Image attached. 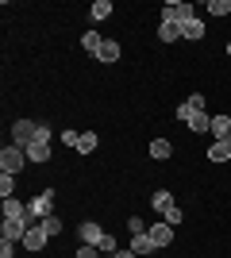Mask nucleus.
Listing matches in <instances>:
<instances>
[{
	"label": "nucleus",
	"mask_w": 231,
	"mask_h": 258,
	"mask_svg": "<svg viewBox=\"0 0 231 258\" xmlns=\"http://www.w3.org/2000/svg\"><path fill=\"white\" fill-rule=\"evenodd\" d=\"M223 50H227V58H231V39H227V43H223Z\"/></svg>",
	"instance_id": "34"
},
{
	"label": "nucleus",
	"mask_w": 231,
	"mask_h": 258,
	"mask_svg": "<svg viewBox=\"0 0 231 258\" xmlns=\"http://www.w3.org/2000/svg\"><path fill=\"white\" fill-rule=\"evenodd\" d=\"M23 151H27V162H39V166H43V162H50V139L39 135V139H35L31 147H23Z\"/></svg>",
	"instance_id": "8"
},
{
	"label": "nucleus",
	"mask_w": 231,
	"mask_h": 258,
	"mask_svg": "<svg viewBox=\"0 0 231 258\" xmlns=\"http://www.w3.org/2000/svg\"><path fill=\"white\" fill-rule=\"evenodd\" d=\"M189 20H197V12H193V4H181V0H166L162 4V23H189Z\"/></svg>",
	"instance_id": "1"
},
{
	"label": "nucleus",
	"mask_w": 231,
	"mask_h": 258,
	"mask_svg": "<svg viewBox=\"0 0 231 258\" xmlns=\"http://www.w3.org/2000/svg\"><path fill=\"white\" fill-rule=\"evenodd\" d=\"M204 12H212V16H231V0H208V4H204Z\"/></svg>",
	"instance_id": "22"
},
{
	"label": "nucleus",
	"mask_w": 231,
	"mask_h": 258,
	"mask_svg": "<svg viewBox=\"0 0 231 258\" xmlns=\"http://www.w3.org/2000/svg\"><path fill=\"white\" fill-rule=\"evenodd\" d=\"M23 166H27V151H23V147L12 143V147L0 151V173H20Z\"/></svg>",
	"instance_id": "3"
},
{
	"label": "nucleus",
	"mask_w": 231,
	"mask_h": 258,
	"mask_svg": "<svg viewBox=\"0 0 231 258\" xmlns=\"http://www.w3.org/2000/svg\"><path fill=\"white\" fill-rule=\"evenodd\" d=\"M158 43H181V27L177 23H158Z\"/></svg>",
	"instance_id": "18"
},
{
	"label": "nucleus",
	"mask_w": 231,
	"mask_h": 258,
	"mask_svg": "<svg viewBox=\"0 0 231 258\" xmlns=\"http://www.w3.org/2000/svg\"><path fill=\"white\" fill-rule=\"evenodd\" d=\"M150 208H154L158 216H162L166 208H174V193H166V189H158V193L150 197Z\"/></svg>",
	"instance_id": "20"
},
{
	"label": "nucleus",
	"mask_w": 231,
	"mask_h": 258,
	"mask_svg": "<svg viewBox=\"0 0 231 258\" xmlns=\"http://www.w3.org/2000/svg\"><path fill=\"white\" fill-rule=\"evenodd\" d=\"M112 258H139V254H135V250L127 247V250H116V254H112Z\"/></svg>",
	"instance_id": "33"
},
{
	"label": "nucleus",
	"mask_w": 231,
	"mask_h": 258,
	"mask_svg": "<svg viewBox=\"0 0 231 258\" xmlns=\"http://www.w3.org/2000/svg\"><path fill=\"white\" fill-rule=\"evenodd\" d=\"M100 254H116V235H104V239H100Z\"/></svg>",
	"instance_id": "29"
},
{
	"label": "nucleus",
	"mask_w": 231,
	"mask_h": 258,
	"mask_svg": "<svg viewBox=\"0 0 231 258\" xmlns=\"http://www.w3.org/2000/svg\"><path fill=\"white\" fill-rule=\"evenodd\" d=\"M212 135L216 143H231V116H212Z\"/></svg>",
	"instance_id": "13"
},
{
	"label": "nucleus",
	"mask_w": 231,
	"mask_h": 258,
	"mask_svg": "<svg viewBox=\"0 0 231 258\" xmlns=\"http://www.w3.org/2000/svg\"><path fill=\"white\" fill-rule=\"evenodd\" d=\"M208 162H216V166H220V162H231V143H212L208 147Z\"/></svg>",
	"instance_id": "19"
},
{
	"label": "nucleus",
	"mask_w": 231,
	"mask_h": 258,
	"mask_svg": "<svg viewBox=\"0 0 231 258\" xmlns=\"http://www.w3.org/2000/svg\"><path fill=\"white\" fill-rule=\"evenodd\" d=\"M131 250H135V254H139V258L154 254V250H158V247H154V239H150V231H143V235H131Z\"/></svg>",
	"instance_id": "14"
},
{
	"label": "nucleus",
	"mask_w": 231,
	"mask_h": 258,
	"mask_svg": "<svg viewBox=\"0 0 231 258\" xmlns=\"http://www.w3.org/2000/svg\"><path fill=\"white\" fill-rule=\"evenodd\" d=\"M46 243H50V235L43 231V224L27 227V235H23V250H31V254H43V250H46Z\"/></svg>",
	"instance_id": "5"
},
{
	"label": "nucleus",
	"mask_w": 231,
	"mask_h": 258,
	"mask_svg": "<svg viewBox=\"0 0 231 258\" xmlns=\"http://www.w3.org/2000/svg\"><path fill=\"white\" fill-rule=\"evenodd\" d=\"M58 139L66 143V147H77V139H81V131H62V135H58Z\"/></svg>",
	"instance_id": "30"
},
{
	"label": "nucleus",
	"mask_w": 231,
	"mask_h": 258,
	"mask_svg": "<svg viewBox=\"0 0 231 258\" xmlns=\"http://www.w3.org/2000/svg\"><path fill=\"white\" fill-rule=\"evenodd\" d=\"M73 258H100V247H89V243H81Z\"/></svg>",
	"instance_id": "27"
},
{
	"label": "nucleus",
	"mask_w": 231,
	"mask_h": 258,
	"mask_svg": "<svg viewBox=\"0 0 231 258\" xmlns=\"http://www.w3.org/2000/svg\"><path fill=\"white\" fill-rule=\"evenodd\" d=\"M185 104H189V108H193V112H204V97H200V93H193V97H189V100H185Z\"/></svg>",
	"instance_id": "32"
},
{
	"label": "nucleus",
	"mask_w": 231,
	"mask_h": 258,
	"mask_svg": "<svg viewBox=\"0 0 231 258\" xmlns=\"http://www.w3.org/2000/svg\"><path fill=\"white\" fill-rule=\"evenodd\" d=\"M150 158H154V162L174 158V143H170V139H154V143H150Z\"/></svg>",
	"instance_id": "17"
},
{
	"label": "nucleus",
	"mask_w": 231,
	"mask_h": 258,
	"mask_svg": "<svg viewBox=\"0 0 231 258\" xmlns=\"http://www.w3.org/2000/svg\"><path fill=\"white\" fill-rule=\"evenodd\" d=\"M146 231H150V239H154V247H158V250L174 243V227L166 224V220H158V224H154V227H146Z\"/></svg>",
	"instance_id": "9"
},
{
	"label": "nucleus",
	"mask_w": 231,
	"mask_h": 258,
	"mask_svg": "<svg viewBox=\"0 0 231 258\" xmlns=\"http://www.w3.org/2000/svg\"><path fill=\"white\" fill-rule=\"evenodd\" d=\"M23 235H27V224H23V220H4V224H0V239L23 243Z\"/></svg>",
	"instance_id": "7"
},
{
	"label": "nucleus",
	"mask_w": 231,
	"mask_h": 258,
	"mask_svg": "<svg viewBox=\"0 0 231 258\" xmlns=\"http://www.w3.org/2000/svg\"><path fill=\"white\" fill-rule=\"evenodd\" d=\"M43 231H46L50 239L62 235V220H58V216H46V220H43Z\"/></svg>",
	"instance_id": "25"
},
{
	"label": "nucleus",
	"mask_w": 231,
	"mask_h": 258,
	"mask_svg": "<svg viewBox=\"0 0 231 258\" xmlns=\"http://www.w3.org/2000/svg\"><path fill=\"white\" fill-rule=\"evenodd\" d=\"M77 235H81V243H89V247H100V239L108 235V231H100V224H93V220H85V224L77 227Z\"/></svg>",
	"instance_id": "10"
},
{
	"label": "nucleus",
	"mask_w": 231,
	"mask_h": 258,
	"mask_svg": "<svg viewBox=\"0 0 231 258\" xmlns=\"http://www.w3.org/2000/svg\"><path fill=\"white\" fill-rule=\"evenodd\" d=\"M100 43H104V39H100V35H97V31H85V35H81V46H85V50H89V54H93V58H97V50H100Z\"/></svg>",
	"instance_id": "23"
},
{
	"label": "nucleus",
	"mask_w": 231,
	"mask_h": 258,
	"mask_svg": "<svg viewBox=\"0 0 231 258\" xmlns=\"http://www.w3.org/2000/svg\"><path fill=\"white\" fill-rule=\"evenodd\" d=\"M162 220H166V224H170V227H177V224H181V220H185V212H181V208H166V212H162Z\"/></svg>",
	"instance_id": "26"
},
{
	"label": "nucleus",
	"mask_w": 231,
	"mask_h": 258,
	"mask_svg": "<svg viewBox=\"0 0 231 258\" xmlns=\"http://www.w3.org/2000/svg\"><path fill=\"white\" fill-rule=\"evenodd\" d=\"M181 39H189V43H200L204 39V20H189V23H181Z\"/></svg>",
	"instance_id": "15"
},
{
	"label": "nucleus",
	"mask_w": 231,
	"mask_h": 258,
	"mask_svg": "<svg viewBox=\"0 0 231 258\" xmlns=\"http://www.w3.org/2000/svg\"><path fill=\"white\" fill-rule=\"evenodd\" d=\"M27 212H31V220H35V224H43L46 216H54V189H43L39 197H31Z\"/></svg>",
	"instance_id": "2"
},
{
	"label": "nucleus",
	"mask_w": 231,
	"mask_h": 258,
	"mask_svg": "<svg viewBox=\"0 0 231 258\" xmlns=\"http://www.w3.org/2000/svg\"><path fill=\"white\" fill-rule=\"evenodd\" d=\"M39 127H43V123H35V119H16V123H12V143H16V147H31V143L39 139Z\"/></svg>",
	"instance_id": "4"
},
{
	"label": "nucleus",
	"mask_w": 231,
	"mask_h": 258,
	"mask_svg": "<svg viewBox=\"0 0 231 258\" xmlns=\"http://www.w3.org/2000/svg\"><path fill=\"white\" fill-rule=\"evenodd\" d=\"M189 131H193V135H204V131H212V116L208 112H189Z\"/></svg>",
	"instance_id": "12"
},
{
	"label": "nucleus",
	"mask_w": 231,
	"mask_h": 258,
	"mask_svg": "<svg viewBox=\"0 0 231 258\" xmlns=\"http://www.w3.org/2000/svg\"><path fill=\"white\" fill-rule=\"evenodd\" d=\"M120 43H116V39H104V43H100V50H97V62H104V66H116L120 62Z\"/></svg>",
	"instance_id": "11"
},
{
	"label": "nucleus",
	"mask_w": 231,
	"mask_h": 258,
	"mask_svg": "<svg viewBox=\"0 0 231 258\" xmlns=\"http://www.w3.org/2000/svg\"><path fill=\"white\" fill-rule=\"evenodd\" d=\"M0 197H16V173H0Z\"/></svg>",
	"instance_id": "24"
},
{
	"label": "nucleus",
	"mask_w": 231,
	"mask_h": 258,
	"mask_svg": "<svg viewBox=\"0 0 231 258\" xmlns=\"http://www.w3.org/2000/svg\"><path fill=\"white\" fill-rule=\"evenodd\" d=\"M0 258H16V243H8V239H0Z\"/></svg>",
	"instance_id": "31"
},
{
	"label": "nucleus",
	"mask_w": 231,
	"mask_h": 258,
	"mask_svg": "<svg viewBox=\"0 0 231 258\" xmlns=\"http://www.w3.org/2000/svg\"><path fill=\"white\" fill-rule=\"evenodd\" d=\"M89 16H93L97 23H104V20L112 16V0H93V8H89Z\"/></svg>",
	"instance_id": "21"
},
{
	"label": "nucleus",
	"mask_w": 231,
	"mask_h": 258,
	"mask_svg": "<svg viewBox=\"0 0 231 258\" xmlns=\"http://www.w3.org/2000/svg\"><path fill=\"white\" fill-rule=\"evenodd\" d=\"M127 231H131V235H143V231H146V224L139 220V216H131V220H127Z\"/></svg>",
	"instance_id": "28"
},
{
	"label": "nucleus",
	"mask_w": 231,
	"mask_h": 258,
	"mask_svg": "<svg viewBox=\"0 0 231 258\" xmlns=\"http://www.w3.org/2000/svg\"><path fill=\"white\" fill-rule=\"evenodd\" d=\"M4 220H23L27 227H35V220H31V212H27V205L23 201H16V197H4Z\"/></svg>",
	"instance_id": "6"
},
{
	"label": "nucleus",
	"mask_w": 231,
	"mask_h": 258,
	"mask_svg": "<svg viewBox=\"0 0 231 258\" xmlns=\"http://www.w3.org/2000/svg\"><path fill=\"white\" fill-rule=\"evenodd\" d=\"M97 147H100V135H97V131H81V139H77L73 151H77V154H93Z\"/></svg>",
	"instance_id": "16"
}]
</instances>
